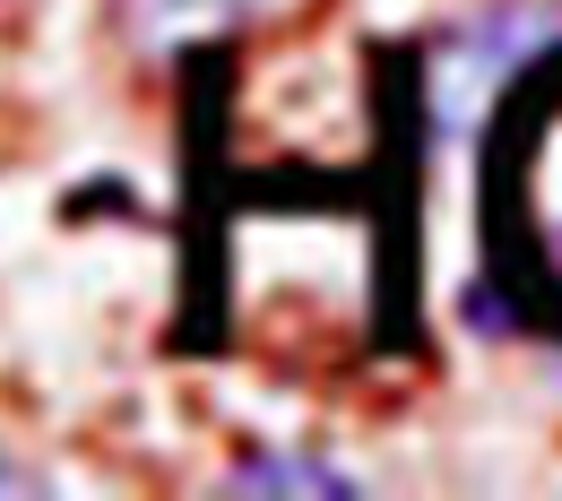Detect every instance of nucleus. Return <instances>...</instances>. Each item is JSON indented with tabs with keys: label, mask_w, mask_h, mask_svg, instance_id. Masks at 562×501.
I'll use <instances>...</instances> for the list:
<instances>
[{
	"label": "nucleus",
	"mask_w": 562,
	"mask_h": 501,
	"mask_svg": "<svg viewBox=\"0 0 562 501\" xmlns=\"http://www.w3.org/2000/svg\"><path fill=\"white\" fill-rule=\"evenodd\" d=\"M562 44V0H476L468 18H450L424 44V104L441 139H468L485 122V104Z\"/></svg>",
	"instance_id": "1"
},
{
	"label": "nucleus",
	"mask_w": 562,
	"mask_h": 501,
	"mask_svg": "<svg viewBox=\"0 0 562 501\" xmlns=\"http://www.w3.org/2000/svg\"><path fill=\"white\" fill-rule=\"evenodd\" d=\"M260 9L269 0H122V26H131V44H139L147 61H165L182 44H216V35L251 26Z\"/></svg>",
	"instance_id": "2"
},
{
	"label": "nucleus",
	"mask_w": 562,
	"mask_h": 501,
	"mask_svg": "<svg viewBox=\"0 0 562 501\" xmlns=\"http://www.w3.org/2000/svg\"><path fill=\"white\" fill-rule=\"evenodd\" d=\"M225 493H363L355 467H321V458H294V449H251L225 467Z\"/></svg>",
	"instance_id": "3"
},
{
	"label": "nucleus",
	"mask_w": 562,
	"mask_h": 501,
	"mask_svg": "<svg viewBox=\"0 0 562 501\" xmlns=\"http://www.w3.org/2000/svg\"><path fill=\"white\" fill-rule=\"evenodd\" d=\"M0 493H44V485H35V476H26L18 458H0Z\"/></svg>",
	"instance_id": "4"
}]
</instances>
